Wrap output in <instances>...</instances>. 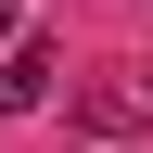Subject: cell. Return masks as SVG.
Returning <instances> with one entry per match:
<instances>
[{"mask_svg": "<svg viewBox=\"0 0 153 153\" xmlns=\"http://www.w3.org/2000/svg\"><path fill=\"white\" fill-rule=\"evenodd\" d=\"M51 76H64V64H51V38H13V51H0V115H38V102H51Z\"/></svg>", "mask_w": 153, "mask_h": 153, "instance_id": "obj_1", "label": "cell"}, {"mask_svg": "<svg viewBox=\"0 0 153 153\" xmlns=\"http://www.w3.org/2000/svg\"><path fill=\"white\" fill-rule=\"evenodd\" d=\"M140 89H153V64H140Z\"/></svg>", "mask_w": 153, "mask_h": 153, "instance_id": "obj_4", "label": "cell"}, {"mask_svg": "<svg viewBox=\"0 0 153 153\" xmlns=\"http://www.w3.org/2000/svg\"><path fill=\"white\" fill-rule=\"evenodd\" d=\"M0 51H13V0H0Z\"/></svg>", "mask_w": 153, "mask_h": 153, "instance_id": "obj_3", "label": "cell"}, {"mask_svg": "<svg viewBox=\"0 0 153 153\" xmlns=\"http://www.w3.org/2000/svg\"><path fill=\"white\" fill-rule=\"evenodd\" d=\"M140 115H153V89H76V128L89 140H128Z\"/></svg>", "mask_w": 153, "mask_h": 153, "instance_id": "obj_2", "label": "cell"}]
</instances>
